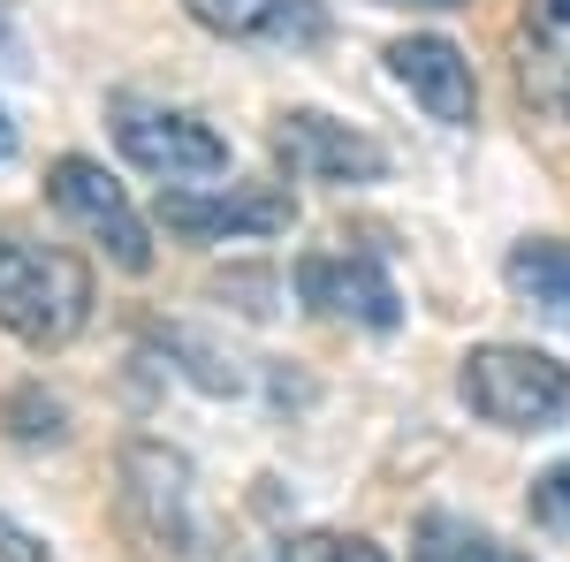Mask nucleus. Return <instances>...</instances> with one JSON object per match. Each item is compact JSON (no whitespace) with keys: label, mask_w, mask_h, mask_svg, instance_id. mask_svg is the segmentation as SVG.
Wrapping results in <instances>:
<instances>
[{"label":"nucleus","mask_w":570,"mask_h":562,"mask_svg":"<svg viewBox=\"0 0 570 562\" xmlns=\"http://www.w3.org/2000/svg\"><path fill=\"white\" fill-rule=\"evenodd\" d=\"M99 282L69 244L0 228V327L23 349H69L91 327Z\"/></svg>","instance_id":"obj_1"},{"label":"nucleus","mask_w":570,"mask_h":562,"mask_svg":"<svg viewBox=\"0 0 570 562\" xmlns=\"http://www.w3.org/2000/svg\"><path fill=\"white\" fill-rule=\"evenodd\" d=\"M115 479H122V517H130L160 555L220 562L214 555L220 532H214V517H206V502H198V472H190L183 448L137 433V441H122V456H115Z\"/></svg>","instance_id":"obj_2"},{"label":"nucleus","mask_w":570,"mask_h":562,"mask_svg":"<svg viewBox=\"0 0 570 562\" xmlns=\"http://www.w3.org/2000/svg\"><path fill=\"white\" fill-rule=\"evenodd\" d=\"M456 395L494 433H556L570 418V365L532 343H480L456 365Z\"/></svg>","instance_id":"obj_3"},{"label":"nucleus","mask_w":570,"mask_h":562,"mask_svg":"<svg viewBox=\"0 0 570 562\" xmlns=\"http://www.w3.org/2000/svg\"><path fill=\"white\" fill-rule=\"evenodd\" d=\"M115 122V145L137 175H153L160 190H198V183H220L228 175V137L214 122H198L190 107H168V99H115L107 107Z\"/></svg>","instance_id":"obj_4"},{"label":"nucleus","mask_w":570,"mask_h":562,"mask_svg":"<svg viewBox=\"0 0 570 562\" xmlns=\"http://www.w3.org/2000/svg\"><path fill=\"white\" fill-rule=\"evenodd\" d=\"M46 206L69 220V228H85L122 274H153V228H145V214L130 206V190L107 175V160L61 152V160L46 168Z\"/></svg>","instance_id":"obj_5"},{"label":"nucleus","mask_w":570,"mask_h":562,"mask_svg":"<svg viewBox=\"0 0 570 562\" xmlns=\"http://www.w3.org/2000/svg\"><path fill=\"white\" fill-rule=\"evenodd\" d=\"M289 282H297L305 312H320V319H343V327H365V335H395L403 327V289H395L389 259L373 244L305 252Z\"/></svg>","instance_id":"obj_6"},{"label":"nucleus","mask_w":570,"mask_h":562,"mask_svg":"<svg viewBox=\"0 0 570 562\" xmlns=\"http://www.w3.org/2000/svg\"><path fill=\"white\" fill-rule=\"evenodd\" d=\"M160 228L214 252V244H259L297 228V198L282 183H198V190H160Z\"/></svg>","instance_id":"obj_7"},{"label":"nucleus","mask_w":570,"mask_h":562,"mask_svg":"<svg viewBox=\"0 0 570 562\" xmlns=\"http://www.w3.org/2000/svg\"><path fill=\"white\" fill-rule=\"evenodd\" d=\"M274 152L289 183H327V190H365V183H389V145L381 137L351 130L320 107H289L274 122Z\"/></svg>","instance_id":"obj_8"},{"label":"nucleus","mask_w":570,"mask_h":562,"mask_svg":"<svg viewBox=\"0 0 570 562\" xmlns=\"http://www.w3.org/2000/svg\"><path fill=\"white\" fill-rule=\"evenodd\" d=\"M183 16L220 46H259V53H312L335 39L327 0H183Z\"/></svg>","instance_id":"obj_9"},{"label":"nucleus","mask_w":570,"mask_h":562,"mask_svg":"<svg viewBox=\"0 0 570 562\" xmlns=\"http://www.w3.org/2000/svg\"><path fill=\"white\" fill-rule=\"evenodd\" d=\"M389 77L434 115L441 130H472V115H480V77H472V61H464L456 39H441V31L395 39L389 46Z\"/></svg>","instance_id":"obj_10"},{"label":"nucleus","mask_w":570,"mask_h":562,"mask_svg":"<svg viewBox=\"0 0 570 562\" xmlns=\"http://www.w3.org/2000/svg\"><path fill=\"white\" fill-rule=\"evenodd\" d=\"M518 85L540 115L570 122V0H525V16H518Z\"/></svg>","instance_id":"obj_11"},{"label":"nucleus","mask_w":570,"mask_h":562,"mask_svg":"<svg viewBox=\"0 0 570 562\" xmlns=\"http://www.w3.org/2000/svg\"><path fill=\"white\" fill-rule=\"evenodd\" d=\"M502 282H510V297L532 304L548 327H570V244L563 236H525V244H510Z\"/></svg>","instance_id":"obj_12"},{"label":"nucleus","mask_w":570,"mask_h":562,"mask_svg":"<svg viewBox=\"0 0 570 562\" xmlns=\"http://www.w3.org/2000/svg\"><path fill=\"white\" fill-rule=\"evenodd\" d=\"M411 562H532L510 540H494L487 524L456 517V510H426L411 524Z\"/></svg>","instance_id":"obj_13"},{"label":"nucleus","mask_w":570,"mask_h":562,"mask_svg":"<svg viewBox=\"0 0 570 562\" xmlns=\"http://www.w3.org/2000/svg\"><path fill=\"white\" fill-rule=\"evenodd\" d=\"M153 343H160V357H168L198 395H244V365H236L214 335H198V327H153Z\"/></svg>","instance_id":"obj_14"},{"label":"nucleus","mask_w":570,"mask_h":562,"mask_svg":"<svg viewBox=\"0 0 570 562\" xmlns=\"http://www.w3.org/2000/svg\"><path fill=\"white\" fill-rule=\"evenodd\" d=\"M0 426L23 448H61L69 441V411H61V395H46V381H23V388L0 395Z\"/></svg>","instance_id":"obj_15"},{"label":"nucleus","mask_w":570,"mask_h":562,"mask_svg":"<svg viewBox=\"0 0 570 562\" xmlns=\"http://www.w3.org/2000/svg\"><path fill=\"white\" fill-rule=\"evenodd\" d=\"M525 517L540 524V532H563V540H570V456H563V464H548V472L532 479Z\"/></svg>","instance_id":"obj_16"},{"label":"nucleus","mask_w":570,"mask_h":562,"mask_svg":"<svg viewBox=\"0 0 570 562\" xmlns=\"http://www.w3.org/2000/svg\"><path fill=\"white\" fill-rule=\"evenodd\" d=\"M327 548H335L327 532H289V540H274L266 562H327Z\"/></svg>","instance_id":"obj_17"},{"label":"nucleus","mask_w":570,"mask_h":562,"mask_svg":"<svg viewBox=\"0 0 570 562\" xmlns=\"http://www.w3.org/2000/svg\"><path fill=\"white\" fill-rule=\"evenodd\" d=\"M0 562H46V548L16 517H8V510H0Z\"/></svg>","instance_id":"obj_18"},{"label":"nucleus","mask_w":570,"mask_h":562,"mask_svg":"<svg viewBox=\"0 0 570 562\" xmlns=\"http://www.w3.org/2000/svg\"><path fill=\"white\" fill-rule=\"evenodd\" d=\"M327 562H395V555H389V548H373V540H335Z\"/></svg>","instance_id":"obj_19"},{"label":"nucleus","mask_w":570,"mask_h":562,"mask_svg":"<svg viewBox=\"0 0 570 562\" xmlns=\"http://www.w3.org/2000/svg\"><path fill=\"white\" fill-rule=\"evenodd\" d=\"M16 145H23V137H16V115H8V107H0V168H8V160H16Z\"/></svg>","instance_id":"obj_20"},{"label":"nucleus","mask_w":570,"mask_h":562,"mask_svg":"<svg viewBox=\"0 0 570 562\" xmlns=\"http://www.w3.org/2000/svg\"><path fill=\"white\" fill-rule=\"evenodd\" d=\"M381 8H426V16H441V8H472V0H381Z\"/></svg>","instance_id":"obj_21"},{"label":"nucleus","mask_w":570,"mask_h":562,"mask_svg":"<svg viewBox=\"0 0 570 562\" xmlns=\"http://www.w3.org/2000/svg\"><path fill=\"white\" fill-rule=\"evenodd\" d=\"M0 46H8V8H0Z\"/></svg>","instance_id":"obj_22"}]
</instances>
